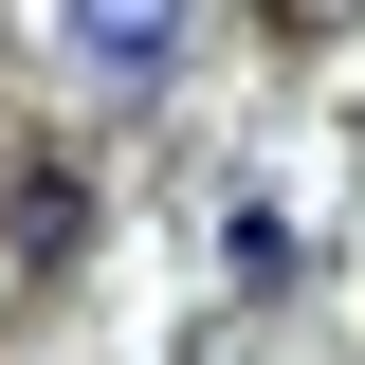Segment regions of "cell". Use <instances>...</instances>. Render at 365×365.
<instances>
[{"instance_id": "cell-1", "label": "cell", "mask_w": 365, "mask_h": 365, "mask_svg": "<svg viewBox=\"0 0 365 365\" xmlns=\"http://www.w3.org/2000/svg\"><path fill=\"white\" fill-rule=\"evenodd\" d=\"M182 37H201V0H55V55H73V91H110V110H146V91L182 73Z\"/></svg>"}]
</instances>
